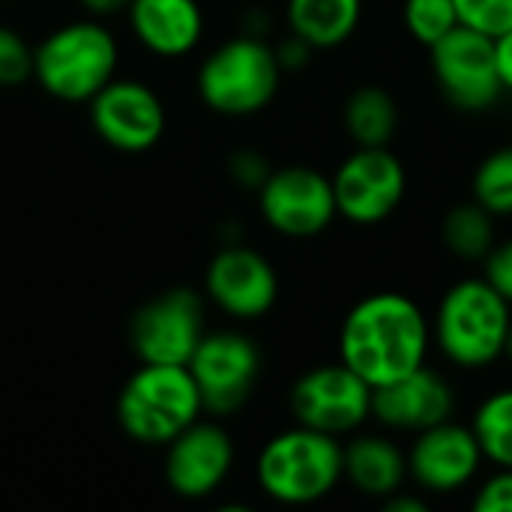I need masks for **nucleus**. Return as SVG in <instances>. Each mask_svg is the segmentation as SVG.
<instances>
[{
	"label": "nucleus",
	"instance_id": "obj_1",
	"mask_svg": "<svg viewBox=\"0 0 512 512\" xmlns=\"http://www.w3.org/2000/svg\"><path fill=\"white\" fill-rule=\"evenodd\" d=\"M432 348V321L417 300L378 291L354 303L339 330V360L372 390L420 369Z\"/></svg>",
	"mask_w": 512,
	"mask_h": 512
},
{
	"label": "nucleus",
	"instance_id": "obj_2",
	"mask_svg": "<svg viewBox=\"0 0 512 512\" xmlns=\"http://www.w3.org/2000/svg\"><path fill=\"white\" fill-rule=\"evenodd\" d=\"M258 486L267 498L285 507H309L336 492L345 480L342 471V438L306 429L294 423L291 429L273 435L255 462Z\"/></svg>",
	"mask_w": 512,
	"mask_h": 512
},
{
	"label": "nucleus",
	"instance_id": "obj_3",
	"mask_svg": "<svg viewBox=\"0 0 512 512\" xmlns=\"http://www.w3.org/2000/svg\"><path fill=\"white\" fill-rule=\"evenodd\" d=\"M512 306L480 276L456 282L432 318V342L459 369H486L504 357Z\"/></svg>",
	"mask_w": 512,
	"mask_h": 512
},
{
	"label": "nucleus",
	"instance_id": "obj_4",
	"mask_svg": "<svg viewBox=\"0 0 512 512\" xmlns=\"http://www.w3.org/2000/svg\"><path fill=\"white\" fill-rule=\"evenodd\" d=\"M117 39L99 18L60 24L33 48V78L60 102H90L117 75Z\"/></svg>",
	"mask_w": 512,
	"mask_h": 512
},
{
	"label": "nucleus",
	"instance_id": "obj_5",
	"mask_svg": "<svg viewBox=\"0 0 512 512\" xmlns=\"http://www.w3.org/2000/svg\"><path fill=\"white\" fill-rule=\"evenodd\" d=\"M201 414V393L186 366L141 363L117 396L120 429L147 447H165Z\"/></svg>",
	"mask_w": 512,
	"mask_h": 512
},
{
	"label": "nucleus",
	"instance_id": "obj_6",
	"mask_svg": "<svg viewBox=\"0 0 512 512\" xmlns=\"http://www.w3.org/2000/svg\"><path fill=\"white\" fill-rule=\"evenodd\" d=\"M282 84L276 48L246 33L213 48L198 69L201 102L225 117H249L264 111Z\"/></svg>",
	"mask_w": 512,
	"mask_h": 512
},
{
	"label": "nucleus",
	"instance_id": "obj_7",
	"mask_svg": "<svg viewBox=\"0 0 512 512\" xmlns=\"http://www.w3.org/2000/svg\"><path fill=\"white\" fill-rule=\"evenodd\" d=\"M186 369L201 393L204 411L228 417L252 399L261 378V351L237 330L204 333Z\"/></svg>",
	"mask_w": 512,
	"mask_h": 512
},
{
	"label": "nucleus",
	"instance_id": "obj_8",
	"mask_svg": "<svg viewBox=\"0 0 512 512\" xmlns=\"http://www.w3.org/2000/svg\"><path fill=\"white\" fill-rule=\"evenodd\" d=\"M288 405L294 423L345 438L372 420V387L342 360L324 363L294 381Z\"/></svg>",
	"mask_w": 512,
	"mask_h": 512
},
{
	"label": "nucleus",
	"instance_id": "obj_9",
	"mask_svg": "<svg viewBox=\"0 0 512 512\" xmlns=\"http://www.w3.org/2000/svg\"><path fill=\"white\" fill-rule=\"evenodd\" d=\"M429 60L438 90L459 111L480 114L504 96L495 39L480 30L459 24L429 48Z\"/></svg>",
	"mask_w": 512,
	"mask_h": 512
},
{
	"label": "nucleus",
	"instance_id": "obj_10",
	"mask_svg": "<svg viewBox=\"0 0 512 512\" xmlns=\"http://www.w3.org/2000/svg\"><path fill=\"white\" fill-rule=\"evenodd\" d=\"M330 180L339 216L354 225H381L408 192L405 165L390 147H357Z\"/></svg>",
	"mask_w": 512,
	"mask_h": 512
},
{
	"label": "nucleus",
	"instance_id": "obj_11",
	"mask_svg": "<svg viewBox=\"0 0 512 512\" xmlns=\"http://www.w3.org/2000/svg\"><path fill=\"white\" fill-rule=\"evenodd\" d=\"M258 207L264 222L276 234L294 240L324 234L339 216L333 180L309 165H288L270 171L258 189Z\"/></svg>",
	"mask_w": 512,
	"mask_h": 512
},
{
	"label": "nucleus",
	"instance_id": "obj_12",
	"mask_svg": "<svg viewBox=\"0 0 512 512\" xmlns=\"http://www.w3.org/2000/svg\"><path fill=\"white\" fill-rule=\"evenodd\" d=\"M204 336V303L189 288L147 300L129 321V345L141 363L186 366Z\"/></svg>",
	"mask_w": 512,
	"mask_h": 512
},
{
	"label": "nucleus",
	"instance_id": "obj_13",
	"mask_svg": "<svg viewBox=\"0 0 512 512\" xmlns=\"http://www.w3.org/2000/svg\"><path fill=\"white\" fill-rule=\"evenodd\" d=\"M405 453L408 480L423 495H453L468 489L486 462L474 429L453 417L417 432Z\"/></svg>",
	"mask_w": 512,
	"mask_h": 512
},
{
	"label": "nucleus",
	"instance_id": "obj_14",
	"mask_svg": "<svg viewBox=\"0 0 512 512\" xmlns=\"http://www.w3.org/2000/svg\"><path fill=\"white\" fill-rule=\"evenodd\" d=\"M87 105L96 135L120 153H144L165 135V105L144 81L114 75Z\"/></svg>",
	"mask_w": 512,
	"mask_h": 512
},
{
	"label": "nucleus",
	"instance_id": "obj_15",
	"mask_svg": "<svg viewBox=\"0 0 512 512\" xmlns=\"http://www.w3.org/2000/svg\"><path fill=\"white\" fill-rule=\"evenodd\" d=\"M204 291L225 315L252 321L276 306L279 276L261 252L231 243L210 258Z\"/></svg>",
	"mask_w": 512,
	"mask_h": 512
},
{
	"label": "nucleus",
	"instance_id": "obj_16",
	"mask_svg": "<svg viewBox=\"0 0 512 512\" xmlns=\"http://www.w3.org/2000/svg\"><path fill=\"white\" fill-rule=\"evenodd\" d=\"M234 468V441L219 423L195 420L165 444V483L174 495L201 501L213 495Z\"/></svg>",
	"mask_w": 512,
	"mask_h": 512
},
{
	"label": "nucleus",
	"instance_id": "obj_17",
	"mask_svg": "<svg viewBox=\"0 0 512 512\" xmlns=\"http://www.w3.org/2000/svg\"><path fill=\"white\" fill-rule=\"evenodd\" d=\"M456 411V393L450 381L426 363L390 384L372 390V417L393 432H423L450 420Z\"/></svg>",
	"mask_w": 512,
	"mask_h": 512
},
{
	"label": "nucleus",
	"instance_id": "obj_18",
	"mask_svg": "<svg viewBox=\"0 0 512 512\" xmlns=\"http://www.w3.org/2000/svg\"><path fill=\"white\" fill-rule=\"evenodd\" d=\"M126 18L135 39L159 57H183L204 36L198 0H132Z\"/></svg>",
	"mask_w": 512,
	"mask_h": 512
},
{
	"label": "nucleus",
	"instance_id": "obj_19",
	"mask_svg": "<svg viewBox=\"0 0 512 512\" xmlns=\"http://www.w3.org/2000/svg\"><path fill=\"white\" fill-rule=\"evenodd\" d=\"M345 480L366 498L384 501L408 483V453L387 435H354L342 444Z\"/></svg>",
	"mask_w": 512,
	"mask_h": 512
},
{
	"label": "nucleus",
	"instance_id": "obj_20",
	"mask_svg": "<svg viewBox=\"0 0 512 512\" xmlns=\"http://www.w3.org/2000/svg\"><path fill=\"white\" fill-rule=\"evenodd\" d=\"M288 27L318 48H339L354 36L363 18V0H288Z\"/></svg>",
	"mask_w": 512,
	"mask_h": 512
},
{
	"label": "nucleus",
	"instance_id": "obj_21",
	"mask_svg": "<svg viewBox=\"0 0 512 512\" xmlns=\"http://www.w3.org/2000/svg\"><path fill=\"white\" fill-rule=\"evenodd\" d=\"M345 132L357 147H390L399 132V102L378 84H363L345 99Z\"/></svg>",
	"mask_w": 512,
	"mask_h": 512
},
{
	"label": "nucleus",
	"instance_id": "obj_22",
	"mask_svg": "<svg viewBox=\"0 0 512 512\" xmlns=\"http://www.w3.org/2000/svg\"><path fill=\"white\" fill-rule=\"evenodd\" d=\"M441 237L444 246L462 258V261H483L492 246L498 243L495 234V216L477 204V201H465L447 210L444 222H441Z\"/></svg>",
	"mask_w": 512,
	"mask_h": 512
},
{
	"label": "nucleus",
	"instance_id": "obj_23",
	"mask_svg": "<svg viewBox=\"0 0 512 512\" xmlns=\"http://www.w3.org/2000/svg\"><path fill=\"white\" fill-rule=\"evenodd\" d=\"M471 429L486 462L495 468H512V387H504L480 402Z\"/></svg>",
	"mask_w": 512,
	"mask_h": 512
},
{
	"label": "nucleus",
	"instance_id": "obj_24",
	"mask_svg": "<svg viewBox=\"0 0 512 512\" xmlns=\"http://www.w3.org/2000/svg\"><path fill=\"white\" fill-rule=\"evenodd\" d=\"M474 201L483 204L495 219L512 216V144L492 150L474 171Z\"/></svg>",
	"mask_w": 512,
	"mask_h": 512
},
{
	"label": "nucleus",
	"instance_id": "obj_25",
	"mask_svg": "<svg viewBox=\"0 0 512 512\" xmlns=\"http://www.w3.org/2000/svg\"><path fill=\"white\" fill-rule=\"evenodd\" d=\"M402 18H405V30L411 33V39L426 48H432L435 42H441L450 30L462 24L456 0H405Z\"/></svg>",
	"mask_w": 512,
	"mask_h": 512
},
{
	"label": "nucleus",
	"instance_id": "obj_26",
	"mask_svg": "<svg viewBox=\"0 0 512 512\" xmlns=\"http://www.w3.org/2000/svg\"><path fill=\"white\" fill-rule=\"evenodd\" d=\"M459 21L492 39L512 30V0H456Z\"/></svg>",
	"mask_w": 512,
	"mask_h": 512
},
{
	"label": "nucleus",
	"instance_id": "obj_27",
	"mask_svg": "<svg viewBox=\"0 0 512 512\" xmlns=\"http://www.w3.org/2000/svg\"><path fill=\"white\" fill-rule=\"evenodd\" d=\"M33 78V48L27 39L0 24V87H18Z\"/></svg>",
	"mask_w": 512,
	"mask_h": 512
},
{
	"label": "nucleus",
	"instance_id": "obj_28",
	"mask_svg": "<svg viewBox=\"0 0 512 512\" xmlns=\"http://www.w3.org/2000/svg\"><path fill=\"white\" fill-rule=\"evenodd\" d=\"M471 507L477 512H512V468H495V474L480 483Z\"/></svg>",
	"mask_w": 512,
	"mask_h": 512
},
{
	"label": "nucleus",
	"instance_id": "obj_29",
	"mask_svg": "<svg viewBox=\"0 0 512 512\" xmlns=\"http://www.w3.org/2000/svg\"><path fill=\"white\" fill-rule=\"evenodd\" d=\"M483 279L512 306V240L495 243L483 258Z\"/></svg>",
	"mask_w": 512,
	"mask_h": 512
},
{
	"label": "nucleus",
	"instance_id": "obj_30",
	"mask_svg": "<svg viewBox=\"0 0 512 512\" xmlns=\"http://www.w3.org/2000/svg\"><path fill=\"white\" fill-rule=\"evenodd\" d=\"M231 171L237 177V183L243 186H252V189H261V183L267 180L270 174V165L255 153V150H240L231 162Z\"/></svg>",
	"mask_w": 512,
	"mask_h": 512
},
{
	"label": "nucleus",
	"instance_id": "obj_31",
	"mask_svg": "<svg viewBox=\"0 0 512 512\" xmlns=\"http://www.w3.org/2000/svg\"><path fill=\"white\" fill-rule=\"evenodd\" d=\"M312 45L309 42H303L300 36H288L279 48H276V57H279V66H282V72L285 69H300V66H306L309 63V57H312Z\"/></svg>",
	"mask_w": 512,
	"mask_h": 512
},
{
	"label": "nucleus",
	"instance_id": "obj_32",
	"mask_svg": "<svg viewBox=\"0 0 512 512\" xmlns=\"http://www.w3.org/2000/svg\"><path fill=\"white\" fill-rule=\"evenodd\" d=\"M495 60H498V75L504 93H512V30L495 39Z\"/></svg>",
	"mask_w": 512,
	"mask_h": 512
},
{
	"label": "nucleus",
	"instance_id": "obj_33",
	"mask_svg": "<svg viewBox=\"0 0 512 512\" xmlns=\"http://www.w3.org/2000/svg\"><path fill=\"white\" fill-rule=\"evenodd\" d=\"M387 512H426L429 510V501L420 495V492H411V489H399L396 495L384 498L381 501Z\"/></svg>",
	"mask_w": 512,
	"mask_h": 512
},
{
	"label": "nucleus",
	"instance_id": "obj_34",
	"mask_svg": "<svg viewBox=\"0 0 512 512\" xmlns=\"http://www.w3.org/2000/svg\"><path fill=\"white\" fill-rule=\"evenodd\" d=\"M90 18H111L117 12H126L132 0H78Z\"/></svg>",
	"mask_w": 512,
	"mask_h": 512
},
{
	"label": "nucleus",
	"instance_id": "obj_35",
	"mask_svg": "<svg viewBox=\"0 0 512 512\" xmlns=\"http://www.w3.org/2000/svg\"><path fill=\"white\" fill-rule=\"evenodd\" d=\"M504 357L512 363V324H510V333H507V342H504Z\"/></svg>",
	"mask_w": 512,
	"mask_h": 512
}]
</instances>
